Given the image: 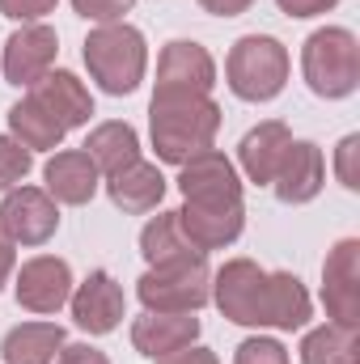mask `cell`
Segmentation results:
<instances>
[{"label":"cell","instance_id":"10","mask_svg":"<svg viewBox=\"0 0 360 364\" xmlns=\"http://www.w3.org/2000/svg\"><path fill=\"white\" fill-rule=\"evenodd\" d=\"M55 55H60V34L43 21H30L4 43V81L17 90H30L51 73Z\"/></svg>","mask_w":360,"mask_h":364},{"label":"cell","instance_id":"18","mask_svg":"<svg viewBox=\"0 0 360 364\" xmlns=\"http://www.w3.org/2000/svg\"><path fill=\"white\" fill-rule=\"evenodd\" d=\"M288 144H292V132H288L280 119H268V123L250 127V132L242 136V144H238V166H242V174L250 182H259V186H271L280 161H284V153H288Z\"/></svg>","mask_w":360,"mask_h":364},{"label":"cell","instance_id":"13","mask_svg":"<svg viewBox=\"0 0 360 364\" xmlns=\"http://www.w3.org/2000/svg\"><path fill=\"white\" fill-rule=\"evenodd\" d=\"M68 309L85 335H110L127 314V296L110 272H90V279L68 296Z\"/></svg>","mask_w":360,"mask_h":364},{"label":"cell","instance_id":"28","mask_svg":"<svg viewBox=\"0 0 360 364\" xmlns=\"http://www.w3.org/2000/svg\"><path fill=\"white\" fill-rule=\"evenodd\" d=\"M132 4H136V0H73V9H77L85 21H97V26L123 21V13H127Z\"/></svg>","mask_w":360,"mask_h":364},{"label":"cell","instance_id":"4","mask_svg":"<svg viewBox=\"0 0 360 364\" xmlns=\"http://www.w3.org/2000/svg\"><path fill=\"white\" fill-rule=\"evenodd\" d=\"M301 73H305V85L335 102V97H348L360 85V43L352 30L344 26H322L305 38L301 47Z\"/></svg>","mask_w":360,"mask_h":364},{"label":"cell","instance_id":"19","mask_svg":"<svg viewBox=\"0 0 360 364\" xmlns=\"http://www.w3.org/2000/svg\"><path fill=\"white\" fill-rule=\"evenodd\" d=\"M30 97L43 106V110H51L68 132L73 127H85L93 114V97L90 90H85V81L81 77H73V73H47L38 85H30Z\"/></svg>","mask_w":360,"mask_h":364},{"label":"cell","instance_id":"20","mask_svg":"<svg viewBox=\"0 0 360 364\" xmlns=\"http://www.w3.org/2000/svg\"><path fill=\"white\" fill-rule=\"evenodd\" d=\"M106 195L119 212H132V216L153 212L166 199V174L153 161H132V166H123L119 174L106 178Z\"/></svg>","mask_w":360,"mask_h":364},{"label":"cell","instance_id":"22","mask_svg":"<svg viewBox=\"0 0 360 364\" xmlns=\"http://www.w3.org/2000/svg\"><path fill=\"white\" fill-rule=\"evenodd\" d=\"M64 348V326L55 322H21L4 335L0 360L4 364H55Z\"/></svg>","mask_w":360,"mask_h":364},{"label":"cell","instance_id":"21","mask_svg":"<svg viewBox=\"0 0 360 364\" xmlns=\"http://www.w3.org/2000/svg\"><path fill=\"white\" fill-rule=\"evenodd\" d=\"M140 255L149 267H182V263H199L208 255H199L191 246V237L182 233L179 212H157L144 229H140Z\"/></svg>","mask_w":360,"mask_h":364},{"label":"cell","instance_id":"34","mask_svg":"<svg viewBox=\"0 0 360 364\" xmlns=\"http://www.w3.org/2000/svg\"><path fill=\"white\" fill-rule=\"evenodd\" d=\"M250 4H255V0H199V9L212 13V17H242Z\"/></svg>","mask_w":360,"mask_h":364},{"label":"cell","instance_id":"25","mask_svg":"<svg viewBox=\"0 0 360 364\" xmlns=\"http://www.w3.org/2000/svg\"><path fill=\"white\" fill-rule=\"evenodd\" d=\"M301 364H360L356 326L322 322L301 339Z\"/></svg>","mask_w":360,"mask_h":364},{"label":"cell","instance_id":"29","mask_svg":"<svg viewBox=\"0 0 360 364\" xmlns=\"http://www.w3.org/2000/svg\"><path fill=\"white\" fill-rule=\"evenodd\" d=\"M356 153H360V136H344L335 149V174L348 191H360V170H356Z\"/></svg>","mask_w":360,"mask_h":364},{"label":"cell","instance_id":"24","mask_svg":"<svg viewBox=\"0 0 360 364\" xmlns=\"http://www.w3.org/2000/svg\"><path fill=\"white\" fill-rule=\"evenodd\" d=\"M85 153H90V161L97 166V174H119L123 166H132V161H140V136H136V127L132 123H119V119H110V123H97L90 132V140H85Z\"/></svg>","mask_w":360,"mask_h":364},{"label":"cell","instance_id":"15","mask_svg":"<svg viewBox=\"0 0 360 364\" xmlns=\"http://www.w3.org/2000/svg\"><path fill=\"white\" fill-rule=\"evenodd\" d=\"M179 191L182 199H242V178L225 153L203 149L179 166Z\"/></svg>","mask_w":360,"mask_h":364},{"label":"cell","instance_id":"12","mask_svg":"<svg viewBox=\"0 0 360 364\" xmlns=\"http://www.w3.org/2000/svg\"><path fill=\"white\" fill-rule=\"evenodd\" d=\"M13 296L30 314H55V309H64L68 296H73V272H68V263L55 259V255H38V259L21 263L17 284H13Z\"/></svg>","mask_w":360,"mask_h":364},{"label":"cell","instance_id":"1","mask_svg":"<svg viewBox=\"0 0 360 364\" xmlns=\"http://www.w3.org/2000/svg\"><path fill=\"white\" fill-rule=\"evenodd\" d=\"M216 309L238 326L301 331L314 314L305 284L292 272H263L255 259H229L212 275Z\"/></svg>","mask_w":360,"mask_h":364},{"label":"cell","instance_id":"6","mask_svg":"<svg viewBox=\"0 0 360 364\" xmlns=\"http://www.w3.org/2000/svg\"><path fill=\"white\" fill-rule=\"evenodd\" d=\"M136 296L149 314H199L212 301L208 259L182 267H149L136 279Z\"/></svg>","mask_w":360,"mask_h":364},{"label":"cell","instance_id":"11","mask_svg":"<svg viewBox=\"0 0 360 364\" xmlns=\"http://www.w3.org/2000/svg\"><path fill=\"white\" fill-rule=\"evenodd\" d=\"M322 301L331 322L339 326H356L360 322V242L344 237L327 263H322Z\"/></svg>","mask_w":360,"mask_h":364},{"label":"cell","instance_id":"16","mask_svg":"<svg viewBox=\"0 0 360 364\" xmlns=\"http://www.w3.org/2000/svg\"><path fill=\"white\" fill-rule=\"evenodd\" d=\"M199 339V318L195 314H149L132 322V348L149 360H162L170 352H182Z\"/></svg>","mask_w":360,"mask_h":364},{"label":"cell","instance_id":"5","mask_svg":"<svg viewBox=\"0 0 360 364\" xmlns=\"http://www.w3.org/2000/svg\"><path fill=\"white\" fill-rule=\"evenodd\" d=\"M225 81L242 102H271L288 85V47L271 34H246L225 60Z\"/></svg>","mask_w":360,"mask_h":364},{"label":"cell","instance_id":"2","mask_svg":"<svg viewBox=\"0 0 360 364\" xmlns=\"http://www.w3.org/2000/svg\"><path fill=\"white\" fill-rule=\"evenodd\" d=\"M149 132H153L157 161L182 166L195 153L212 149V140L221 132V106L212 97H191V93L153 97V106H149Z\"/></svg>","mask_w":360,"mask_h":364},{"label":"cell","instance_id":"23","mask_svg":"<svg viewBox=\"0 0 360 364\" xmlns=\"http://www.w3.org/2000/svg\"><path fill=\"white\" fill-rule=\"evenodd\" d=\"M9 136H13L21 149L43 153V149H60V144H64V136H68V127L26 93L17 106H9Z\"/></svg>","mask_w":360,"mask_h":364},{"label":"cell","instance_id":"3","mask_svg":"<svg viewBox=\"0 0 360 364\" xmlns=\"http://www.w3.org/2000/svg\"><path fill=\"white\" fill-rule=\"evenodd\" d=\"M81 55H85L90 77L106 93H115V97L140 90L144 68H149V43H144V34H140L136 26H127V21H110V26L90 30Z\"/></svg>","mask_w":360,"mask_h":364},{"label":"cell","instance_id":"26","mask_svg":"<svg viewBox=\"0 0 360 364\" xmlns=\"http://www.w3.org/2000/svg\"><path fill=\"white\" fill-rule=\"evenodd\" d=\"M30 166H34V153L21 149L13 136H0V195L21 186V178L30 174Z\"/></svg>","mask_w":360,"mask_h":364},{"label":"cell","instance_id":"32","mask_svg":"<svg viewBox=\"0 0 360 364\" xmlns=\"http://www.w3.org/2000/svg\"><path fill=\"white\" fill-rule=\"evenodd\" d=\"M288 17H318V13H327V9H335L339 0H275Z\"/></svg>","mask_w":360,"mask_h":364},{"label":"cell","instance_id":"7","mask_svg":"<svg viewBox=\"0 0 360 364\" xmlns=\"http://www.w3.org/2000/svg\"><path fill=\"white\" fill-rule=\"evenodd\" d=\"M60 229V203L43 186H13L0 203V233L13 246H43Z\"/></svg>","mask_w":360,"mask_h":364},{"label":"cell","instance_id":"33","mask_svg":"<svg viewBox=\"0 0 360 364\" xmlns=\"http://www.w3.org/2000/svg\"><path fill=\"white\" fill-rule=\"evenodd\" d=\"M157 364H221L216 360V352H208V348H182V352H170V356H162Z\"/></svg>","mask_w":360,"mask_h":364},{"label":"cell","instance_id":"9","mask_svg":"<svg viewBox=\"0 0 360 364\" xmlns=\"http://www.w3.org/2000/svg\"><path fill=\"white\" fill-rule=\"evenodd\" d=\"M216 85V64L208 55V47L174 38L166 43L162 60H157V93L153 97H174V93H191V97H212Z\"/></svg>","mask_w":360,"mask_h":364},{"label":"cell","instance_id":"35","mask_svg":"<svg viewBox=\"0 0 360 364\" xmlns=\"http://www.w3.org/2000/svg\"><path fill=\"white\" fill-rule=\"evenodd\" d=\"M13 263H17V246L0 233V288L9 284V275H13Z\"/></svg>","mask_w":360,"mask_h":364},{"label":"cell","instance_id":"27","mask_svg":"<svg viewBox=\"0 0 360 364\" xmlns=\"http://www.w3.org/2000/svg\"><path fill=\"white\" fill-rule=\"evenodd\" d=\"M233 364H288V352H284L280 339H263V335H259V339L238 343Z\"/></svg>","mask_w":360,"mask_h":364},{"label":"cell","instance_id":"31","mask_svg":"<svg viewBox=\"0 0 360 364\" xmlns=\"http://www.w3.org/2000/svg\"><path fill=\"white\" fill-rule=\"evenodd\" d=\"M55 364H110V360H106V352H97L90 343H64Z\"/></svg>","mask_w":360,"mask_h":364},{"label":"cell","instance_id":"14","mask_svg":"<svg viewBox=\"0 0 360 364\" xmlns=\"http://www.w3.org/2000/svg\"><path fill=\"white\" fill-rule=\"evenodd\" d=\"M322 182H327L322 149L309 144V140H292L280 170H275V178H271V191H275L280 203H309V199H318Z\"/></svg>","mask_w":360,"mask_h":364},{"label":"cell","instance_id":"17","mask_svg":"<svg viewBox=\"0 0 360 364\" xmlns=\"http://www.w3.org/2000/svg\"><path fill=\"white\" fill-rule=\"evenodd\" d=\"M43 178H47V195L55 199V203H68V208H81V203H90L93 195H97V166L90 161V153L85 149H64V153H55L47 166H43Z\"/></svg>","mask_w":360,"mask_h":364},{"label":"cell","instance_id":"8","mask_svg":"<svg viewBox=\"0 0 360 364\" xmlns=\"http://www.w3.org/2000/svg\"><path fill=\"white\" fill-rule=\"evenodd\" d=\"M179 225L199 255L225 250L242 237L246 208H242V199H186L179 208Z\"/></svg>","mask_w":360,"mask_h":364},{"label":"cell","instance_id":"30","mask_svg":"<svg viewBox=\"0 0 360 364\" xmlns=\"http://www.w3.org/2000/svg\"><path fill=\"white\" fill-rule=\"evenodd\" d=\"M55 4L60 0H0V13L9 17V21H43L47 13H55Z\"/></svg>","mask_w":360,"mask_h":364}]
</instances>
